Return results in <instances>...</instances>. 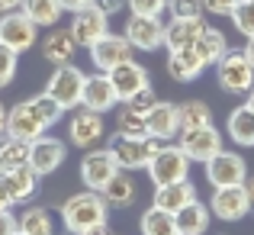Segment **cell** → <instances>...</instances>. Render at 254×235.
Returning a JSON list of instances; mask_svg holds the SVG:
<instances>
[{
  "instance_id": "cell-44",
  "label": "cell",
  "mask_w": 254,
  "mask_h": 235,
  "mask_svg": "<svg viewBox=\"0 0 254 235\" xmlns=\"http://www.w3.org/2000/svg\"><path fill=\"white\" fill-rule=\"evenodd\" d=\"M13 197H10V190H6V177L0 174V210H13Z\"/></svg>"
},
{
  "instance_id": "cell-21",
  "label": "cell",
  "mask_w": 254,
  "mask_h": 235,
  "mask_svg": "<svg viewBox=\"0 0 254 235\" xmlns=\"http://www.w3.org/2000/svg\"><path fill=\"white\" fill-rule=\"evenodd\" d=\"M77 49H81V45H77L74 36H71V29L52 26V32L42 39V55H45V62H52L55 68L58 65H71V58H74Z\"/></svg>"
},
{
  "instance_id": "cell-51",
  "label": "cell",
  "mask_w": 254,
  "mask_h": 235,
  "mask_svg": "<svg viewBox=\"0 0 254 235\" xmlns=\"http://www.w3.org/2000/svg\"><path fill=\"white\" fill-rule=\"evenodd\" d=\"M248 106H251V110H254V90L248 93Z\"/></svg>"
},
{
  "instance_id": "cell-12",
  "label": "cell",
  "mask_w": 254,
  "mask_h": 235,
  "mask_svg": "<svg viewBox=\"0 0 254 235\" xmlns=\"http://www.w3.org/2000/svg\"><path fill=\"white\" fill-rule=\"evenodd\" d=\"M68 158V145L55 136H39L36 142H29V167L39 174V177H49Z\"/></svg>"
},
{
  "instance_id": "cell-41",
  "label": "cell",
  "mask_w": 254,
  "mask_h": 235,
  "mask_svg": "<svg viewBox=\"0 0 254 235\" xmlns=\"http://www.w3.org/2000/svg\"><path fill=\"white\" fill-rule=\"evenodd\" d=\"M242 3V0H203L206 13H216V16H232V10Z\"/></svg>"
},
{
  "instance_id": "cell-32",
  "label": "cell",
  "mask_w": 254,
  "mask_h": 235,
  "mask_svg": "<svg viewBox=\"0 0 254 235\" xmlns=\"http://www.w3.org/2000/svg\"><path fill=\"white\" fill-rule=\"evenodd\" d=\"M19 232H29V235H55V226H52V216L49 210H42V206H29V210L19 213L16 219Z\"/></svg>"
},
{
  "instance_id": "cell-14",
  "label": "cell",
  "mask_w": 254,
  "mask_h": 235,
  "mask_svg": "<svg viewBox=\"0 0 254 235\" xmlns=\"http://www.w3.org/2000/svg\"><path fill=\"white\" fill-rule=\"evenodd\" d=\"M209 210H212V216L222 219V223H238V219H245L251 213V200H248L245 184L216 187V193H212V200H209Z\"/></svg>"
},
{
  "instance_id": "cell-47",
  "label": "cell",
  "mask_w": 254,
  "mask_h": 235,
  "mask_svg": "<svg viewBox=\"0 0 254 235\" xmlns=\"http://www.w3.org/2000/svg\"><path fill=\"white\" fill-rule=\"evenodd\" d=\"M23 0H0V13H10V10H19Z\"/></svg>"
},
{
  "instance_id": "cell-17",
  "label": "cell",
  "mask_w": 254,
  "mask_h": 235,
  "mask_svg": "<svg viewBox=\"0 0 254 235\" xmlns=\"http://www.w3.org/2000/svg\"><path fill=\"white\" fill-rule=\"evenodd\" d=\"M123 103L116 93V87H113V80L106 71H97V75H87V84H84V100L81 106L93 113H106V110H116V106Z\"/></svg>"
},
{
  "instance_id": "cell-9",
  "label": "cell",
  "mask_w": 254,
  "mask_h": 235,
  "mask_svg": "<svg viewBox=\"0 0 254 235\" xmlns=\"http://www.w3.org/2000/svg\"><path fill=\"white\" fill-rule=\"evenodd\" d=\"M206 180L212 187H238L248 180V164L238 152H219L216 158L206 161Z\"/></svg>"
},
{
  "instance_id": "cell-5",
  "label": "cell",
  "mask_w": 254,
  "mask_h": 235,
  "mask_svg": "<svg viewBox=\"0 0 254 235\" xmlns=\"http://www.w3.org/2000/svg\"><path fill=\"white\" fill-rule=\"evenodd\" d=\"M161 149V142L151 136L145 139H132V136H113L110 142V152L113 158H116V164L123 167V171H142V167H148V161L155 158V152Z\"/></svg>"
},
{
  "instance_id": "cell-37",
  "label": "cell",
  "mask_w": 254,
  "mask_h": 235,
  "mask_svg": "<svg viewBox=\"0 0 254 235\" xmlns=\"http://www.w3.org/2000/svg\"><path fill=\"white\" fill-rule=\"evenodd\" d=\"M16 68H19V55L0 42V87H10V84H13Z\"/></svg>"
},
{
  "instance_id": "cell-45",
  "label": "cell",
  "mask_w": 254,
  "mask_h": 235,
  "mask_svg": "<svg viewBox=\"0 0 254 235\" xmlns=\"http://www.w3.org/2000/svg\"><path fill=\"white\" fill-rule=\"evenodd\" d=\"M93 0H62V6H64V13H77V10H84V6H90Z\"/></svg>"
},
{
  "instance_id": "cell-36",
  "label": "cell",
  "mask_w": 254,
  "mask_h": 235,
  "mask_svg": "<svg viewBox=\"0 0 254 235\" xmlns=\"http://www.w3.org/2000/svg\"><path fill=\"white\" fill-rule=\"evenodd\" d=\"M32 106H36V110H39V116L45 119V126H49V129H52V126H55L58 119L64 116V110H62V106H58V103H55V100H52V97H49V93H45V90L32 97Z\"/></svg>"
},
{
  "instance_id": "cell-8",
  "label": "cell",
  "mask_w": 254,
  "mask_h": 235,
  "mask_svg": "<svg viewBox=\"0 0 254 235\" xmlns=\"http://www.w3.org/2000/svg\"><path fill=\"white\" fill-rule=\"evenodd\" d=\"M180 149L187 152V158L190 161H209L216 158L219 152H222V132L216 129V126H196V129H184L180 132Z\"/></svg>"
},
{
  "instance_id": "cell-49",
  "label": "cell",
  "mask_w": 254,
  "mask_h": 235,
  "mask_svg": "<svg viewBox=\"0 0 254 235\" xmlns=\"http://www.w3.org/2000/svg\"><path fill=\"white\" fill-rule=\"evenodd\" d=\"M245 190H248V200H251V210H254V174L245 180Z\"/></svg>"
},
{
  "instance_id": "cell-27",
  "label": "cell",
  "mask_w": 254,
  "mask_h": 235,
  "mask_svg": "<svg viewBox=\"0 0 254 235\" xmlns=\"http://www.w3.org/2000/svg\"><path fill=\"white\" fill-rule=\"evenodd\" d=\"M3 177H6V190H10L13 203H26V200L36 197V190H39V174L32 171L29 164L16 167V171H6Z\"/></svg>"
},
{
  "instance_id": "cell-22",
  "label": "cell",
  "mask_w": 254,
  "mask_h": 235,
  "mask_svg": "<svg viewBox=\"0 0 254 235\" xmlns=\"http://www.w3.org/2000/svg\"><path fill=\"white\" fill-rule=\"evenodd\" d=\"M203 32H206L203 16H193V19L171 16L168 32H164V45H168V52H174V49H190V45H196V39L203 36Z\"/></svg>"
},
{
  "instance_id": "cell-19",
  "label": "cell",
  "mask_w": 254,
  "mask_h": 235,
  "mask_svg": "<svg viewBox=\"0 0 254 235\" xmlns=\"http://www.w3.org/2000/svg\"><path fill=\"white\" fill-rule=\"evenodd\" d=\"M113 80V87H116V93H119V100H129L132 93H138L142 87H148L151 80H148V71L142 68V65L135 62V58H129V62H123V65H116L113 71H106Z\"/></svg>"
},
{
  "instance_id": "cell-4",
  "label": "cell",
  "mask_w": 254,
  "mask_h": 235,
  "mask_svg": "<svg viewBox=\"0 0 254 235\" xmlns=\"http://www.w3.org/2000/svg\"><path fill=\"white\" fill-rule=\"evenodd\" d=\"M84 84H87V75L77 65H58L52 71L49 84H45V93L55 100L62 110H77L84 100Z\"/></svg>"
},
{
  "instance_id": "cell-46",
  "label": "cell",
  "mask_w": 254,
  "mask_h": 235,
  "mask_svg": "<svg viewBox=\"0 0 254 235\" xmlns=\"http://www.w3.org/2000/svg\"><path fill=\"white\" fill-rule=\"evenodd\" d=\"M81 235H113V232H110V226H106V223H100V226H93V229H84Z\"/></svg>"
},
{
  "instance_id": "cell-25",
  "label": "cell",
  "mask_w": 254,
  "mask_h": 235,
  "mask_svg": "<svg viewBox=\"0 0 254 235\" xmlns=\"http://www.w3.org/2000/svg\"><path fill=\"white\" fill-rule=\"evenodd\" d=\"M100 193H103L106 206H116V210H123V206H132V203H135L138 187H135V180H132V171H123V167H119L116 177H113Z\"/></svg>"
},
{
  "instance_id": "cell-43",
  "label": "cell",
  "mask_w": 254,
  "mask_h": 235,
  "mask_svg": "<svg viewBox=\"0 0 254 235\" xmlns=\"http://www.w3.org/2000/svg\"><path fill=\"white\" fill-rule=\"evenodd\" d=\"M93 3L100 6V10L106 13V16H113V13H119L126 6V0H93Z\"/></svg>"
},
{
  "instance_id": "cell-10",
  "label": "cell",
  "mask_w": 254,
  "mask_h": 235,
  "mask_svg": "<svg viewBox=\"0 0 254 235\" xmlns=\"http://www.w3.org/2000/svg\"><path fill=\"white\" fill-rule=\"evenodd\" d=\"M106 136V126H103V113H93V110H77L68 123V142L81 152H90L100 145V139Z\"/></svg>"
},
{
  "instance_id": "cell-2",
  "label": "cell",
  "mask_w": 254,
  "mask_h": 235,
  "mask_svg": "<svg viewBox=\"0 0 254 235\" xmlns=\"http://www.w3.org/2000/svg\"><path fill=\"white\" fill-rule=\"evenodd\" d=\"M190 164L193 161L187 158V152L180 145H161L145 171H148L155 187H168V184H180V180L190 177Z\"/></svg>"
},
{
  "instance_id": "cell-28",
  "label": "cell",
  "mask_w": 254,
  "mask_h": 235,
  "mask_svg": "<svg viewBox=\"0 0 254 235\" xmlns=\"http://www.w3.org/2000/svg\"><path fill=\"white\" fill-rule=\"evenodd\" d=\"M19 10H23L39 29H52V26H58L64 6H62V0H23Z\"/></svg>"
},
{
  "instance_id": "cell-52",
  "label": "cell",
  "mask_w": 254,
  "mask_h": 235,
  "mask_svg": "<svg viewBox=\"0 0 254 235\" xmlns=\"http://www.w3.org/2000/svg\"><path fill=\"white\" fill-rule=\"evenodd\" d=\"M16 235H29V232H19V229H16Z\"/></svg>"
},
{
  "instance_id": "cell-38",
  "label": "cell",
  "mask_w": 254,
  "mask_h": 235,
  "mask_svg": "<svg viewBox=\"0 0 254 235\" xmlns=\"http://www.w3.org/2000/svg\"><path fill=\"white\" fill-rule=\"evenodd\" d=\"M168 10L177 19H193L203 16V0H168Z\"/></svg>"
},
{
  "instance_id": "cell-3",
  "label": "cell",
  "mask_w": 254,
  "mask_h": 235,
  "mask_svg": "<svg viewBox=\"0 0 254 235\" xmlns=\"http://www.w3.org/2000/svg\"><path fill=\"white\" fill-rule=\"evenodd\" d=\"M216 80L225 93H251L254 90V65L251 58L235 49H229L222 58L216 62Z\"/></svg>"
},
{
  "instance_id": "cell-15",
  "label": "cell",
  "mask_w": 254,
  "mask_h": 235,
  "mask_svg": "<svg viewBox=\"0 0 254 235\" xmlns=\"http://www.w3.org/2000/svg\"><path fill=\"white\" fill-rule=\"evenodd\" d=\"M87 52H90V62H93V68H97V71H113L116 65L129 62L135 49L129 45V39H126V36H119V32H106V36L97 39Z\"/></svg>"
},
{
  "instance_id": "cell-35",
  "label": "cell",
  "mask_w": 254,
  "mask_h": 235,
  "mask_svg": "<svg viewBox=\"0 0 254 235\" xmlns=\"http://www.w3.org/2000/svg\"><path fill=\"white\" fill-rule=\"evenodd\" d=\"M232 23H235V29L242 32L245 39L254 36V0H242V3L232 10Z\"/></svg>"
},
{
  "instance_id": "cell-33",
  "label": "cell",
  "mask_w": 254,
  "mask_h": 235,
  "mask_svg": "<svg viewBox=\"0 0 254 235\" xmlns=\"http://www.w3.org/2000/svg\"><path fill=\"white\" fill-rule=\"evenodd\" d=\"M116 132H119V136H132V139H145V136H148L145 113L132 110V106H123V110L116 113Z\"/></svg>"
},
{
  "instance_id": "cell-40",
  "label": "cell",
  "mask_w": 254,
  "mask_h": 235,
  "mask_svg": "<svg viewBox=\"0 0 254 235\" xmlns=\"http://www.w3.org/2000/svg\"><path fill=\"white\" fill-rule=\"evenodd\" d=\"M132 13H148V16H161L168 10V0H126Z\"/></svg>"
},
{
  "instance_id": "cell-1",
  "label": "cell",
  "mask_w": 254,
  "mask_h": 235,
  "mask_svg": "<svg viewBox=\"0 0 254 235\" xmlns=\"http://www.w3.org/2000/svg\"><path fill=\"white\" fill-rule=\"evenodd\" d=\"M106 213H110V206H106L103 193L100 190H81L62 203V223L71 235H81L84 229H93V226L106 223Z\"/></svg>"
},
{
  "instance_id": "cell-20",
  "label": "cell",
  "mask_w": 254,
  "mask_h": 235,
  "mask_svg": "<svg viewBox=\"0 0 254 235\" xmlns=\"http://www.w3.org/2000/svg\"><path fill=\"white\" fill-rule=\"evenodd\" d=\"M206 71V62L199 58V52L193 49H174L168 52V75L174 80H180V84H190V80H196L199 75Z\"/></svg>"
},
{
  "instance_id": "cell-23",
  "label": "cell",
  "mask_w": 254,
  "mask_h": 235,
  "mask_svg": "<svg viewBox=\"0 0 254 235\" xmlns=\"http://www.w3.org/2000/svg\"><path fill=\"white\" fill-rule=\"evenodd\" d=\"M209 219H212V210L206 203H199V200H190L184 210L174 213V223H177L180 235H206Z\"/></svg>"
},
{
  "instance_id": "cell-13",
  "label": "cell",
  "mask_w": 254,
  "mask_h": 235,
  "mask_svg": "<svg viewBox=\"0 0 254 235\" xmlns=\"http://www.w3.org/2000/svg\"><path fill=\"white\" fill-rule=\"evenodd\" d=\"M68 29H71V36L77 39V45L90 49L97 39H103L106 32H110V16H106L97 3H90V6H84V10L71 13V26Z\"/></svg>"
},
{
  "instance_id": "cell-39",
  "label": "cell",
  "mask_w": 254,
  "mask_h": 235,
  "mask_svg": "<svg viewBox=\"0 0 254 235\" xmlns=\"http://www.w3.org/2000/svg\"><path fill=\"white\" fill-rule=\"evenodd\" d=\"M155 103H158V97H155V90H151V84L142 87L138 93H132V97L126 100V106H132V110H138V113H148Z\"/></svg>"
},
{
  "instance_id": "cell-29",
  "label": "cell",
  "mask_w": 254,
  "mask_h": 235,
  "mask_svg": "<svg viewBox=\"0 0 254 235\" xmlns=\"http://www.w3.org/2000/svg\"><path fill=\"white\" fill-rule=\"evenodd\" d=\"M23 164H29V142L3 132V136H0V174L16 171V167H23Z\"/></svg>"
},
{
  "instance_id": "cell-30",
  "label": "cell",
  "mask_w": 254,
  "mask_h": 235,
  "mask_svg": "<svg viewBox=\"0 0 254 235\" xmlns=\"http://www.w3.org/2000/svg\"><path fill=\"white\" fill-rule=\"evenodd\" d=\"M138 229H142V235H180L177 223H174V213L161 210V206H155V203H151V210L142 213Z\"/></svg>"
},
{
  "instance_id": "cell-48",
  "label": "cell",
  "mask_w": 254,
  "mask_h": 235,
  "mask_svg": "<svg viewBox=\"0 0 254 235\" xmlns=\"http://www.w3.org/2000/svg\"><path fill=\"white\" fill-rule=\"evenodd\" d=\"M6 116H10V110H6V106L0 103V136L6 132Z\"/></svg>"
},
{
  "instance_id": "cell-11",
  "label": "cell",
  "mask_w": 254,
  "mask_h": 235,
  "mask_svg": "<svg viewBox=\"0 0 254 235\" xmlns=\"http://www.w3.org/2000/svg\"><path fill=\"white\" fill-rule=\"evenodd\" d=\"M116 171H119V164H116V158H113L110 149L84 152V158H81V180H84L87 190H103V187L116 177Z\"/></svg>"
},
{
  "instance_id": "cell-24",
  "label": "cell",
  "mask_w": 254,
  "mask_h": 235,
  "mask_svg": "<svg viewBox=\"0 0 254 235\" xmlns=\"http://www.w3.org/2000/svg\"><path fill=\"white\" fill-rule=\"evenodd\" d=\"M225 132H229V139L235 145H242V149H254V110L248 103L235 106V110L229 113Z\"/></svg>"
},
{
  "instance_id": "cell-7",
  "label": "cell",
  "mask_w": 254,
  "mask_h": 235,
  "mask_svg": "<svg viewBox=\"0 0 254 235\" xmlns=\"http://www.w3.org/2000/svg\"><path fill=\"white\" fill-rule=\"evenodd\" d=\"M164 32H168V26L161 23V16L132 13V16L126 19V32L123 36L129 39V45L138 49V52H158L164 45Z\"/></svg>"
},
{
  "instance_id": "cell-50",
  "label": "cell",
  "mask_w": 254,
  "mask_h": 235,
  "mask_svg": "<svg viewBox=\"0 0 254 235\" xmlns=\"http://www.w3.org/2000/svg\"><path fill=\"white\" fill-rule=\"evenodd\" d=\"M245 55L251 58V65H254V36L248 39V42H245Z\"/></svg>"
},
{
  "instance_id": "cell-26",
  "label": "cell",
  "mask_w": 254,
  "mask_h": 235,
  "mask_svg": "<svg viewBox=\"0 0 254 235\" xmlns=\"http://www.w3.org/2000/svg\"><path fill=\"white\" fill-rule=\"evenodd\" d=\"M190 200H196V187L190 184V177L180 180V184H168V187H155V206L168 213H177L184 210Z\"/></svg>"
},
{
  "instance_id": "cell-16",
  "label": "cell",
  "mask_w": 254,
  "mask_h": 235,
  "mask_svg": "<svg viewBox=\"0 0 254 235\" xmlns=\"http://www.w3.org/2000/svg\"><path fill=\"white\" fill-rule=\"evenodd\" d=\"M45 119L39 116V110L32 106V100H23V103H16L10 110V116H6V136H16L23 139V142H36L39 136H45Z\"/></svg>"
},
{
  "instance_id": "cell-18",
  "label": "cell",
  "mask_w": 254,
  "mask_h": 235,
  "mask_svg": "<svg viewBox=\"0 0 254 235\" xmlns=\"http://www.w3.org/2000/svg\"><path fill=\"white\" fill-rule=\"evenodd\" d=\"M145 123H148V136L158 142H168V139L180 136V106L171 100H158L148 113H145Z\"/></svg>"
},
{
  "instance_id": "cell-31",
  "label": "cell",
  "mask_w": 254,
  "mask_h": 235,
  "mask_svg": "<svg viewBox=\"0 0 254 235\" xmlns=\"http://www.w3.org/2000/svg\"><path fill=\"white\" fill-rule=\"evenodd\" d=\"M193 49L199 52V58H203L206 65H216L219 58L229 52V42H225V32H219V29H212V26H206V32L196 39V45Z\"/></svg>"
},
{
  "instance_id": "cell-42",
  "label": "cell",
  "mask_w": 254,
  "mask_h": 235,
  "mask_svg": "<svg viewBox=\"0 0 254 235\" xmlns=\"http://www.w3.org/2000/svg\"><path fill=\"white\" fill-rule=\"evenodd\" d=\"M16 216L10 210H0V235H16Z\"/></svg>"
},
{
  "instance_id": "cell-6",
  "label": "cell",
  "mask_w": 254,
  "mask_h": 235,
  "mask_svg": "<svg viewBox=\"0 0 254 235\" xmlns=\"http://www.w3.org/2000/svg\"><path fill=\"white\" fill-rule=\"evenodd\" d=\"M39 39V26L26 16L23 10H10V13H0V42L6 49H13L16 55L29 52Z\"/></svg>"
},
{
  "instance_id": "cell-34",
  "label": "cell",
  "mask_w": 254,
  "mask_h": 235,
  "mask_svg": "<svg viewBox=\"0 0 254 235\" xmlns=\"http://www.w3.org/2000/svg\"><path fill=\"white\" fill-rule=\"evenodd\" d=\"M177 106H180V132L212 123V110L203 103V100H187V103H177Z\"/></svg>"
}]
</instances>
